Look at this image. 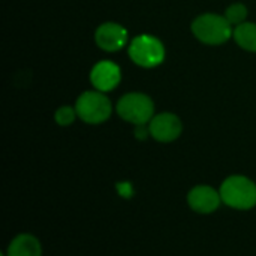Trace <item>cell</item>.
<instances>
[{"instance_id": "obj_1", "label": "cell", "mask_w": 256, "mask_h": 256, "mask_svg": "<svg viewBox=\"0 0 256 256\" xmlns=\"http://www.w3.org/2000/svg\"><path fill=\"white\" fill-rule=\"evenodd\" d=\"M222 202L234 210H252L256 207V183L246 176H231L220 184Z\"/></svg>"}, {"instance_id": "obj_2", "label": "cell", "mask_w": 256, "mask_h": 256, "mask_svg": "<svg viewBox=\"0 0 256 256\" xmlns=\"http://www.w3.org/2000/svg\"><path fill=\"white\" fill-rule=\"evenodd\" d=\"M194 34L204 44L220 45L232 36V28L225 16L214 14H204L192 24Z\"/></svg>"}, {"instance_id": "obj_3", "label": "cell", "mask_w": 256, "mask_h": 256, "mask_svg": "<svg viewBox=\"0 0 256 256\" xmlns=\"http://www.w3.org/2000/svg\"><path fill=\"white\" fill-rule=\"evenodd\" d=\"M117 112L123 120L138 126V124L150 123V120L154 117L153 116L154 105H153V100L147 94L128 93L118 100Z\"/></svg>"}, {"instance_id": "obj_4", "label": "cell", "mask_w": 256, "mask_h": 256, "mask_svg": "<svg viewBox=\"0 0 256 256\" xmlns=\"http://www.w3.org/2000/svg\"><path fill=\"white\" fill-rule=\"evenodd\" d=\"M130 58L142 68H154L165 58V48L159 39L150 34H140L129 45Z\"/></svg>"}, {"instance_id": "obj_5", "label": "cell", "mask_w": 256, "mask_h": 256, "mask_svg": "<svg viewBox=\"0 0 256 256\" xmlns=\"http://www.w3.org/2000/svg\"><path fill=\"white\" fill-rule=\"evenodd\" d=\"M76 116L90 124H99L111 116V102L100 92H86L75 104Z\"/></svg>"}, {"instance_id": "obj_6", "label": "cell", "mask_w": 256, "mask_h": 256, "mask_svg": "<svg viewBox=\"0 0 256 256\" xmlns=\"http://www.w3.org/2000/svg\"><path fill=\"white\" fill-rule=\"evenodd\" d=\"M188 204H189L190 210H194L195 213L212 214L222 204L220 192L208 184H198L189 190Z\"/></svg>"}, {"instance_id": "obj_7", "label": "cell", "mask_w": 256, "mask_h": 256, "mask_svg": "<svg viewBox=\"0 0 256 256\" xmlns=\"http://www.w3.org/2000/svg\"><path fill=\"white\" fill-rule=\"evenodd\" d=\"M150 135L159 142H171L176 141L182 134V122L176 114L162 112L154 116L148 123Z\"/></svg>"}, {"instance_id": "obj_8", "label": "cell", "mask_w": 256, "mask_h": 256, "mask_svg": "<svg viewBox=\"0 0 256 256\" xmlns=\"http://www.w3.org/2000/svg\"><path fill=\"white\" fill-rule=\"evenodd\" d=\"M120 78H122L120 68L108 60L94 64L90 74V81L99 92H110L116 88L117 84L120 82Z\"/></svg>"}, {"instance_id": "obj_9", "label": "cell", "mask_w": 256, "mask_h": 256, "mask_svg": "<svg viewBox=\"0 0 256 256\" xmlns=\"http://www.w3.org/2000/svg\"><path fill=\"white\" fill-rule=\"evenodd\" d=\"M128 42V32L124 27L116 22H105L96 30V44L105 51L122 50Z\"/></svg>"}, {"instance_id": "obj_10", "label": "cell", "mask_w": 256, "mask_h": 256, "mask_svg": "<svg viewBox=\"0 0 256 256\" xmlns=\"http://www.w3.org/2000/svg\"><path fill=\"white\" fill-rule=\"evenodd\" d=\"M6 256H42L40 242L32 234H18L10 242Z\"/></svg>"}, {"instance_id": "obj_11", "label": "cell", "mask_w": 256, "mask_h": 256, "mask_svg": "<svg viewBox=\"0 0 256 256\" xmlns=\"http://www.w3.org/2000/svg\"><path fill=\"white\" fill-rule=\"evenodd\" d=\"M232 36L236 42L246 51L256 52V24L254 22H242L236 26Z\"/></svg>"}, {"instance_id": "obj_12", "label": "cell", "mask_w": 256, "mask_h": 256, "mask_svg": "<svg viewBox=\"0 0 256 256\" xmlns=\"http://www.w3.org/2000/svg\"><path fill=\"white\" fill-rule=\"evenodd\" d=\"M246 16H248V9H246V6L242 4V3L231 4V6L226 9V12H225V18L230 21V24H236V26L244 22Z\"/></svg>"}, {"instance_id": "obj_13", "label": "cell", "mask_w": 256, "mask_h": 256, "mask_svg": "<svg viewBox=\"0 0 256 256\" xmlns=\"http://www.w3.org/2000/svg\"><path fill=\"white\" fill-rule=\"evenodd\" d=\"M75 117H76V110L70 108V106H62L56 112V122L60 126H68V124L74 123Z\"/></svg>"}, {"instance_id": "obj_14", "label": "cell", "mask_w": 256, "mask_h": 256, "mask_svg": "<svg viewBox=\"0 0 256 256\" xmlns=\"http://www.w3.org/2000/svg\"><path fill=\"white\" fill-rule=\"evenodd\" d=\"M150 135V129L146 128V124H138L136 129H135V136L138 140H146L147 136Z\"/></svg>"}]
</instances>
